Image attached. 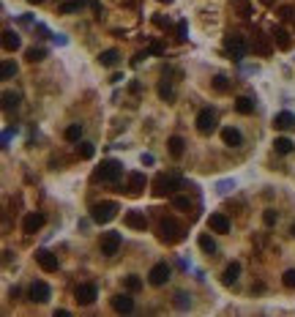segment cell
Listing matches in <instances>:
<instances>
[{
	"label": "cell",
	"mask_w": 295,
	"mask_h": 317,
	"mask_svg": "<svg viewBox=\"0 0 295 317\" xmlns=\"http://www.w3.org/2000/svg\"><path fill=\"white\" fill-rule=\"evenodd\" d=\"M230 189H235L233 181H219V183H216V192H219V194H227Z\"/></svg>",
	"instance_id": "obj_40"
},
{
	"label": "cell",
	"mask_w": 295,
	"mask_h": 317,
	"mask_svg": "<svg viewBox=\"0 0 295 317\" xmlns=\"http://www.w3.org/2000/svg\"><path fill=\"white\" fill-rule=\"evenodd\" d=\"M153 153H142V164H153Z\"/></svg>",
	"instance_id": "obj_46"
},
{
	"label": "cell",
	"mask_w": 295,
	"mask_h": 317,
	"mask_svg": "<svg viewBox=\"0 0 295 317\" xmlns=\"http://www.w3.org/2000/svg\"><path fill=\"white\" fill-rule=\"evenodd\" d=\"M290 233H293V238H295V224H293V227H290Z\"/></svg>",
	"instance_id": "obj_49"
},
{
	"label": "cell",
	"mask_w": 295,
	"mask_h": 317,
	"mask_svg": "<svg viewBox=\"0 0 295 317\" xmlns=\"http://www.w3.org/2000/svg\"><path fill=\"white\" fill-rule=\"evenodd\" d=\"M197 244H200V249L205 252V255H216V241H213L208 233H202L200 238H197Z\"/></svg>",
	"instance_id": "obj_25"
},
{
	"label": "cell",
	"mask_w": 295,
	"mask_h": 317,
	"mask_svg": "<svg viewBox=\"0 0 295 317\" xmlns=\"http://www.w3.org/2000/svg\"><path fill=\"white\" fill-rule=\"evenodd\" d=\"M120 244H123L120 233H104V238H101V255H104V257H112V255H118Z\"/></svg>",
	"instance_id": "obj_9"
},
{
	"label": "cell",
	"mask_w": 295,
	"mask_h": 317,
	"mask_svg": "<svg viewBox=\"0 0 295 317\" xmlns=\"http://www.w3.org/2000/svg\"><path fill=\"white\" fill-rule=\"evenodd\" d=\"M98 298V290H96V285H79L77 290H74V301L79 304V307H90Z\"/></svg>",
	"instance_id": "obj_8"
},
{
	"label": "cell",
	"mask_w": 295,
	"mask_h": 317,
	"mask_svg": "<svg viewBox=\"0 0 295 317\" xmlns=\"http://www.w3.org/2000/svg\"><path fill=\"white\" fill-rule=\"evenodd\" d=\"M159 96H161L164 101H172V99H175V90H172V85L167 82V79H161V82H159Z\"/></svg>",
	"instance_id": "obj_32"
},
{
	"label": "cell",
	"mask_w": 295,
	"mask_h": 317,
	"mask_svg": "<svg viewBox=\"0 0 295 317\" xmlns=\"http://www.w3.org/2000/svg\"><path fill=\"white\" fill-rule=\"evenodd\" d=\"M175 304H178V309H186V307H189V296H186V293H178V296H175Z\"/></svg>",
	"instance_id": "obj_43"
},
{
	"label": "cell",
	"mask_w": 295,
	"mask_h": 317,
	"mask_svg": "<svg viewBox=\"0 0 295 317\" xmlns=\"http://www.w3.org/2000/svg\"><path fill=\"white\" fill-rule=\"evenodd\" d=\"M25 57H27V63H38V60H44V57H47V49H44V47H30L25 52Z\"/></svg>",
	"instance_id": "obj_30"
},
{
	"label": "cell",
	"mask_w": 295,
	"mask_h": 317,
	"mask_svg": "<svg viewBox=\"0 0 295 317\" xmlns=\"http://www.w3.org/2000/svg\"><path fill=\"white\" fill-rule=\"evenodd\" d=\"M27 3H33V5H38V3H44V0H27Z\"/></svg>",
	"instance_id": "obj_47"
},
{
	"label": "cell",
	"mask_w": 295,
	"mask_h": 317,
	"mask_svg": "<svg viewBox=\"0 0 295 317\" xmlns=\"http://www.w3.org/2000/svg\"><path fill=\"white\" fill-rule=\"evenodd\" d=\"M98 60H101V66H118V60H120V52L118 49H104L101 55H98Z\"/></svg>",
	"instance_id": "obj_23"
},
{
	"label": "cell",
	"mask_w": 295,
	"mask_h": 317,
	"mask_svg": "<svg viewBox=\"0 0 295 317\" xmlns=\"http://www.w3.org/2000/svg\"><path fill=\"white\" fill-rule=\"evenodd\" d=\"M293 140H290V137H276V140H274V151L276 153H282V156H287V153H293Z\"/></svg>",
	"instance_id": "obj_22"
},
{
	"label": "cell",
	"mask_w": 295,
	"mask_h": 317,
	"mask_svg": "<svg viewBox=\"0 0 295 317\" xmlns=\"http://www.w3.org/2000/svg\"><path fill=\"white\" fill-rule=\"evenodd\" d=\"M115 216H118V203L104 200V203L90 205V222H96V224H109Z\"/></svg>",
	"instance_id": "obj_2"
},
{
	"label": "cell",
	"mask_w": 295,
	"mask_h": 317,
	"mask_svg": "<svg viewBox=\"0 0 295 317\" xmlns=\"http://www.w3.org/2000/svg\"><path fill=\"white\" fill-rule=\"evenodd\" d=\"M167 145H170V153H172L175 159L183 156V145H186V142H183L181 137H170V142H167Z\"/></svg>",
	"instance_id": "obj_29"
},
{
	"label": "cell",
	"mask_w": 295,
	"mask_h": 317,
	"mask_svg": "<svg viewBox=\"0 0 295 317\" xmlns=\"http://www.w3.org/2000/svg\"><path fill=\"white\" fill-rule=\"evenodd\" d=\"M19 107V96L11 93V90H5L3 93V109H16Z\"/></svg>",
	"instance_id": "obj_34"
},
{
	"label": "cell",
	"mask_w": 295,
	"mask_h": 317,
	"mask_svg": "<svg viewBox=\"0 0 295 317\" xmlns=\"http://www.w3.org/2000/svg\"><path fill=\"white\" fill-rule=\"evenodd\" d=\"M238 276H241V263H230L227 268H224V274H222V282L224 285H235L238 282Z\"/></svg>",
	"instance_id": "obj_20"
},
{
	"label": "cell",
	"mask_w": 295,
	"mask_h": 317,
	"mask_svg": "<svg viewBox=\"0 0 295 317\" xmlns=\"http://www.w3.org/2000/svg\"><path fill=\"white\" fill-rule=\"evenodd\" d=\"M44 222H47V216H44V213H27V216L22 219V233H27V235L38 233V230L44 227Z\"/></svg>",
	"instance_id": "obj_10"
},
{
	"label": "cell",
	"mask_w": 295,
	"mask_h": 317,
	"mask_svg": "<svg viewBox=\"0 0 295 317\" xmlns=\"http://www.w3.org/2000/svg\"><path fill=\"white\" fill-rule=\"evenodd\" d=\"M260 3H263V5H271V3H274V0H260Z\"/></svg>",
	"instance_id": "obj_48"
},
{
	"label": "cell",
	"mask_w": 295,
	"mask_h": 317,
	"mask_svg": "<svg viewBox=\"0 0 295 317\" xmlns=\"http://www.w3.org/2000/svg\"><path fill=\"white\" fill-rule=\"evenodd\" d=\"M170 265L167 263H156L153 268H150V274H148V282L153 287H161V285H167V282H170Z\"/></svg>",
	"instance_id": "obj_7"
},
{
	"label": "cell",
	"mask_w": 295,
	"mask_h": 317,
	"mask_svg": "<svg viewBox=\"0 0 295 317\" xmlns=\"http://www.w3.org/2000/svg\"><path fill=\"white\" fill-rule=\"evenodd\" d=\"M120 175H123V164H120V161H115V159L101 161V167L93 172V178H96V181H101V183H115Z\"/></svg>",
	"instance_id": "obj_3"
},
{
	"label": "cell",
	"mask_w": 295,
	"mask_h": 317,
	"mask_svg": "<svg viewBox=\"0 0 295 317\" xmlns=\"http://www.w3.org/2000/svg\"><path fill=\"white\" fill-rule=\"evenodd\" d=\"M222 140H224V145H230V148L244 145V134H241L235 126H224V129H222Z\"/></svg>",
	"instance_id": "obj_14"
},
{
	"label": "cell",
	"mask_w": 295,
	"mask_h": 317,
	"mask_svg": "<svg viewBox=\"0 0 295 317\" xmlns=\"http://www.w3.org/2000/svg\"><path fill=\"white\" fill-rule=\"evenodd\" d=\"M276 219H279V213H276L274 208H268V211L263 213V222L268 224V227H274V224H276Z\"/></svg>",
	"instance_id": "obj_38"
},
{
	"label": "cell",
	"mask_w": 295,
	"mask_h": 317,
	"mask_svg": "<svg viewBox=\"0 0 295 317\" xmlns=\"http://www.w3.org/2000/svg\"><path fill=\"white\" fill-rule=\"evenodd\" d=\"M274 41H276V47H279V49H290L293 47L290 33H287L285 27H276V30H274Z\"/></svg>",
	"instance_id": "obj_21"
},
{
	"label": "cell",
	"mask_w": 295,
	"mask_h": 317,
	"mask_svg": "<svg viewBox=\"0 0 295 317\" xmlns=\"http://www.w3.org/2000/svg\"><path fill=\"white\" fill-rule=\"evenodd\" d=\"M66 140L68 142H79V140H82V123H71V126H68V129H66Z\"/></svg>",
	"instance_id": "obj_31"
},
{
	"label": "cell",
	"mask_w": 295,
	"mask_h": 317,
	"mask_svg": "<svg viewBox=\"0 0 295 317\" xmlns=\"http://www.w3.org/2000/svg\"><path fill=\"white\" fill-rule=\"evenodd\" d=\"M216 112H213V109H200V112H197V131H200V134H213V131H216Z\"/></svg>",
	"instance_id": "obj_6"
},
{
	"label": "cell",
	"mask_w": 295,
	"mask_h": 317,
	"mask_svg": "<svg viewBox=\"0 0 295 317\" xmlns=\"http://www.w3.org/2000/svg\"><path fill=\"white\" fill-rule=\"evenodd\" d=\"M282 282H285V287H295V268L287 271V274L282 276Z\"/></svg>",
	"instance_id": "obj_41"
},
{
	"label": "cell",
	"mask_w": 295,
	"mask_h": 317,
	"mask_svg": "<svg viewBox=\"0 0 295 317\" xmlns=\"http://www.w3.org/2000/svg\"><path fill=\"white\" fill-rule=\"evenodd\" d=\"M252 49L257 55H263V57H268L271 55V44H268V38L263 36V33H254V41H252Z\"/></svg>",
	"instance_id": "obj_19"
},
{
	"label": "cell",
	"mask_w": 295,
	"mask_h": 317,
	"mask_svg": "<svg viewBox=\"0 0 295 317\" xmlns=\"http://www.w3.org/2000/svg\"><path fill=\"white\" fill-rule=\"evenodd\" d=\"M27 293H30V298H33L36 304H47V301H49V296H52V290H49L47 282H33Z\"/></svg>",
	"instance_id": "obj_12"
},
{
	"label": "cell",
	"mask_w": 295,
	"mask_h": 317,
	"mask_svg": "<svg viewBox=\"0 0 295 317\" xmlns=\"http://www.w3.org/2000/svg\"><path fill=\"white\" fill-rule=\"evenodd\" d=\"M159 3H167V5H170V3H172V0H159Z\"/></svg>",
	"instance_id": "obj_50"
},
{
	"label": "cell",
	"mask_w": 295,
	"mask_h": 317,
	"mask_svg": "<svg viewBox=\"0 0 295 317\" xmlns=\"http://www.w3.org/2000/svg\"><path fill=\"white\" fill-rule=\"evenodd\" d=\"M3 47L8 49V52H14V49H19V36H16L14 30H3Z\"/></svg>",
	"instance_id": "obj_26"
},
{
	"label": "cell",
	"mask_w": 295,
	"mask_h": 317,
	"mask_svg": "<svg viewBox=\"0 0 295 317\" xmlns=\"http://www.w3.org/2000/svg\"><path fill=\"white\" fill-rule=\"evenodd\" d=\"M36 263L41 265V271H47V274L57 271V257L52 255L49 249H38V252H36Z\"/></svg>",
	"instance_id": "obj_13"
},
{
	"label": "cell",
	"mask_w": 295,
	"mask_h": 317,
	"mask_svg": "<svg viewBox=\"0 0 295 317\" xmlns=\"http://www.w3.org/2000/svg\"><path fill=\"white\" fill-rule=\"evenodd\" d=\"M274 126H276L279 131H295V115L285 109V112H279V115L274 118Z\"/></svg>",
	"instance_id": "obj_16"
},
{
	"label": "cell",
	"mask_w": 295,
	"mask_h": 317,
	"mask_svg": "<svg viewBox=\"0 0 295 317\" xmlns=\"http://www.w3.org/2000/svg\"><path fill=\"white\" fill-rule=\"evenodd\" d=\"M224 49L230 52V57L233 60H244L246 57V52H249V44L244 41V36H238V33H230L227 38H224Z\"/></svg>",
	"instance_id": "obj_5"
},
{
	"label": "cell",
	"mask_w": 295,
	"mask_h": 317,
	"mask_svg": "<svg viewBox=\"0 0 295 317\" xmlns=\"http://www.w3.org/2000/svg\"><path fill=\"white\" fill-rule=\"evenodd\" d=\"M126 290H129V293L142 290V279H140V276H134V274H131V276H126Z\"/></svg>",
	"instance_id": "obj_35"
},
{
	"label": "cell",
	"mask_w": 295,
	"mask_h": 317,
	"mask_svg": "<svg viewBox=\"0 0 295 317\" xmlns=\"http://www.w3.org/2000/svg\"><path fill=\"white\" fill-rule=\"evenodd\" d=\"M293 14H295L293 5H282V8H279V16H282V19H293Z\"/></svg>",
	"instance_id": "obj_42"
},
{
	"label": "cell",
	"mask_w": 295,
	"mask_h": 317,
	"mask_svg": "<svg viewBox=\"0 0 295 317\" xmlns=\"http://www.w3.org/2000/svg\"><path fill=\"white\" fill-rule=\"evenodd\" d=\"M93 153H96L93 142H82V140L77 142V156L79 159H93Z\"/></svg>",
	"instance_id": "obj_28"
},
{
	"label": "cell",
	"mask_w": 295,
	"mask_h": 317,
	"mask_svg": "<svg viewBox=\"0 0 295 317\" xmlns=\"http://www.w3.org/2000/svg\"><path fill=\"white\" fill-rule=\"evenodd\" d=\"M172 205H175L178 211H189L192 208V200H189L186 194H172Z\"/></svg>",
	"instance_id": "obj_33"
},
{
	"label": "cell",
	"mask_w": 295,
	"mask_h": 317,
	"mask_svg": "<svg viewBox=\"0 0 295 317\" xmlns=\"http://www.w3.org/2000/svg\"><path fill=\"white\" fill-rule=\"evenodd\" d=\"M0 74H3V79H11V77L16 74V63H14V60H5L3 68H0Z\"/></svg>",
	"instance_id": "obj_36"
},
{
	"label": "cell",
	"mask_w": 295,
	"mask_h": 317,
	"mask_svg": "<svg viewBox=\"0 0 295 317\" xmlns=\"http://www.w3.org/2000/svg\"><path fill=\"white\" fill-rule=\"evenodd\" d=\"M208 227L213 230V233H230V219L224 216V213H211L208 216Z\"/></svg>",
	"instance_id": "obj_15"
},
{
	"label": "cell",
	"mask_w": 295,
	"mask_h": 317,
	"mask_svg": "<svg viewBox=\"0 0 295 317\" xmlns=\"http://www.w3.org/2000/svg\"><path fill=\"white\" fill-rule=\"evenodd\" d=\"M175 189H181V178L178 175H164V172H159V175L153 178V194L156 197L175 194Z\"/></svg>",
	"instance_id": "obj_4"
},
{
	"label": "cell",
	"mask_w": 295,
	"mask_h": 317,
	"mask_svg": "<svg viewBox=\"0 0 295 317\" xmlns=\"http://www.w3.org/2000/svg\"><path fill=\"white\" fill-rule=\"evenodd\" d=\"M183 235H186V230H183V224H178L175 219H161L159 222V241L167 246L178 244V241H183Z\"/></svg>",
	"instance_id": "obj_1"
},
{
	"label": "cell",
	"mask_w": 295,
	"mask_h": 317,
	"mask_svg": "<svg viewBox=\"0 0 295 317\" xmlns=\"http://www.w3.org/2000/svg\"><path fill=\"white\" fill-rule=\"evenodd\" d=\"M126 227H131V230H145V227H148L145 213H142V211H129V213H126Z\"/></svg>",
	"instance_id": "obj_17"
},
{
	"label": "cell",
	"mask_w": 295,
	"mask_h": 317,
	"mask_svg": "<svg viewBox=\"0 0 295 317\" xmlns=\"http://www.w3.org/2000/svg\"><path fill=\"white\" fill-rule=\"evenodd\" d=\"M112 307H115V312H123V315H129L131 309H134V301H131V296H115L112 298Z\"/></svg>",
	"instance_id": "obj_18"
},
{
	"label": "cell",
	"mask_w": 295,
	"mask_h": 317,
	"mask_svg": "<svg viewBox=\"0 0 295 317\" xmlns=\"http://www.w3.org/2000/svg\"><path fill=\"white\" fill-rule=\"evenodd\" d=\"M156 25H159V27H170V19H164V16H156Z\"/></svg>",
	"instance_id": "obj_45"
},
{
	"label": "cell",
	"mask_w": 295,
	"mask_h": 317,
	"mask_svg": "<svg viewBox=\"0 0 295 317\" xmlns=\"http://www.w3.org/2000/svg\"><path fill=\"white\" fill-rule=\"evenodd\" d=\"M82 5H85V0H66V3H60L57 14H74V11H79Z\"/></svg>",
	"instance_id": "obj_27"
},
{
	"label": "cell",
	"mask_w": 295,
	"mask_h": 317,
	"mask_svg": "<svg viewBox=\"0 0 295 317\" xmlns=\"http://www.w3.org/2000/svg\"><path fill=\"white\" fill-rule=\"evenodd\" d=\"M175 30H178V38H181V41H186V33H189V25H186V19H181L175 25Z\"/></svg>",
	"instance_id": "obj_39"
},
{
	"label": "cell",
	"mask_w": 295,
	"mask_h": 317,
	"mask_svg": "<svg viewBox=\"0 0 295 317\" xmlns=\"http://www.w3.org/2000/svg\"><path fill=\"white\" fill-rule=\"evenodd\" d=\"M145 186H148V178L142 175V172H131L129 183H126V192H129L131 197H140V194L145 192Z\"/></svg>",
	"instance_id": "obj_11"
},
{
	"label": "cell",
	"mask_w": 295,
	"mask_h": 317,
	"mask_svg": "<svg viewBox=\"0 0 295 317\" xmlns=\"http://www.w3.org/2000/svg\"><path fill=\"white\" fill-rule=\"evenodd\" d=\"M148 52H150V55H161L164 49H161V44H150V47H148Z\"/></svg>",
	"instance_id": "obj_44"
},
{
	"label": "cell",
	"mask_w": 295,
	"mask_h": 317,
	"mask_svg": "<svg viewBox=\"0 0 295 317\" xmlns=\"http://www.w3.org/2000/svg\"><path fill=\"white\" fill-rule=\"evenodd\" d=\"M235 109H238L241 115H252L254 112V99H249V96H238V99H235Z\"/></svg>",
	"instance_id": "obj_24"
},
{
	"label": "cell",
	"mask_w": 295,
	"mask_h": 317,
	"mask_svg": "<svg viewBox=\"0 0 295 317\" xmlns=\"http://www.w3.org/2000/svg\"><path fill=\"white\" fill-rule=\"evenodd\" d=\"M213 88L219 90V93H224V90L230 88V82H227V77H224V74H216V77H213Z\"/></svg>",
	"instance_id": "obj_37"
}]
</instances>
